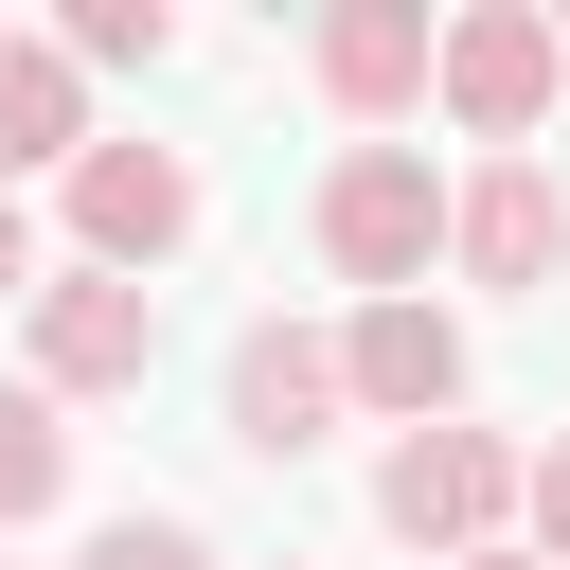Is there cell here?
Wrapping results in <instances>:
<instances>
[{
  "label": "cell",
  "instance_id": "7a4b0ae2",
  "mask_svg": "<svg viewBox=\"0 0 570 570\" xmlns=\"http://www.w3.org/2000/svg\"><path fill=\"white\" fill-rule=\"evenodd\" d=\"M428 89H445V125H481L499 160L552 125V89H570V53H552V18L534 0H463V18H428Z\"/></svg>",
  "mask_w": 570,
  "mask_h": 570
},
{
  "label": "cell",
  "instance_id": "52a82bcc",
  "mask_svg": "<svg viewBox=\"0 0 570 570\" xmlns=\"http://www.w3.org/2000/svg\"><path fill=\"white\" fill-rule=\"evenodd\" d=\"M445 249H463V285H552V267H570V196H552V160H481V178H445Z\"/></svg>",
  "mask_w": 570,
  "mask_h": 570
},
{
  "label": "cell",
  "instance_id": "8fae6325",
  "mask_svg": "<svg viewBox=\"0 0 570 570\" xmlns=\"http://www.w3.org/2000/svg\"><path fill=\"white\" fill-rule=\"evenodd\" d=\"M53 481H71V428H53V392H0V534H18V517H53Z\"/></svg>",
  "mask_w": 570,
  "mask_h": 570
},
{
  "label": "cell",
  "instance_id": "ba28073f",
  "mask_svg": "<svg viewBox=\"0 0 570 570\" xmlns=\"http://www.w3.org/2000/svg\"><path fill=\"white\" fill-rule=\"evenodd\" d=\"M321 428H338V338L249 321V338H232V445H249V463H303Z\"/></svg>",
  "mask_w": 570,
  "mask_h": 570
},
{
  "label": "cell",
  "instance_id": "5b68a950",
  "mask_svg": "<svg viewBox=\"0 0 570 570\" xmlns=\"http://www.w3.org/2000/svg\"><path fill=\"white\" fill-rule=\"evenodd\" d=\"M178 232H196V160H178V142H89V160H71V249H89L107 285H142Z\"/></svg>",
  "mask_w": 570,
  "mask_h": 570
},
{
  "label": "cell",
  "instance_id": "6da1fadb",
  "mask_svg": "<svg viewBox=\"0 0 570 570\" xmlns=\"http://www.w3.org/2000/svg\"><path fill=\"white\" fill-rule=\"evenodd\" d=\"M321 267L338 285H374V303H410L428 285V249H445V178H428V142H338V178H321Z\"/></svg>",
  "mask_w": 570,
  "mask_h": 570
},
{
  "label": "cell",
  "instance_id": "e0dca14e",
  "mask_svg": "<svg viewBox=\"0 0 570 570\" xmlns=\"http://www.w3.org/2000/svg\"><path fill=\"white\" fill-rule=\"evenodd\" d=\"M552 53H570V18H552Z\"/></svg>",
  "mask_w": 570,
  "mask_h": 570
},
{
  "label": "cell",
  "instance_id": "30bf717a",
  "mask_svg": "<svg viewBox=\"0 0 570 570\" xmlns=\"http://www.w3.org/2000/svg\"><path fill=\"white\" fill-rule=\"evenodd\" d=\"M36 160H89V71H71L53 36H0V196H18Z\"/></svg>",
  "mask_w": 570,
  "mask_h": 570
},
{
  "label": "cell",
  "instance_id": "5bb4252c",
  "mask_svg": "<svg viewBox=\"0 0 570 570\" xmlns=\"http://www.w3.org/2000/svg\"><path fill=\"white\" fill-rule=\"evenodd\" d=\"M517 517H534V570H570V445L517 463Z\"/></svg>",
  "mask_w": 570,
  "mask_h": 570
},
{
  "label": "cell",
  "instance_id": "9a60e30c",
  "mask_svg": "<svg viewBox=\"0 0 570 570\" xmlns=\"http://www.w3.org/2000/svg\"><path fill=\"white\" fill-rule=\"evenodd\" d=\"M0 303H36V214L0 196Z\"/></svg>",
  "mask_w": 570,
  "mask_h": 570
},
{
  "label": "cell",
  "instance_id": "4fadbf2b",
  "mask_svg": "<svg viewBox=\"0 0 570 570\" xmlns=\"http://www.w3.org/2000/svg\"><path fill=\"white\" fill-rule=\"evenodd\" d=\"M71 570H214V552H196V517H107Z\"/></svg>",
  "mask_w": 570,
  "mask_h": 570
},
{
  "label": "cell",
  "instance_id": "2e32d148",
  "mask_svg": "<svg viewBox=\"0 0 570 570\" xmlns=\"http://www.w3.org/2000/svg\"><path fill=\"white\" fill-rule=\"evenodd\" d=\"M463 570H534V552H517V534H499V552H463Z\"/></svg>",
  "mask_w": 570,
  "mask_h": 570
},
{
  "label": "cell",
  "instance_id": "9c48e42d",
  "mask_svg": "<svg viewBox=\"0 0 570 570\" xmlns=\"http://www.w3.org/2000/svg\"><path fill=\"white\" fill-rule=\"evenodd\" d=\"M321 89H338L356 125H392V107L428 89V0H338V18H321Z\"/></svg>",
  "mask_w": 570,
  "mask_h": 570
},
{
  "label": "cell",
  "instance_id": "8992f818",
  "mask_svg": "<svg viewBox=\"0 0 570 570\" xmlns=\"http://www.w3.org/2000/svg\"><path fill=\"white\" fill-rule=\"evenodd\" d=\"M338 410H392V428H445L463 410V321L410 285V303H356L338 321Z\"/></svg>",
  "mask_w": 570,
  "mask_h": 570
},
{
  "label": "cell",
  "instance_id": "7c38bea8",
  "mask_svg": "<svg viewBox=\"0 0 570 570\" xmlns=\"http://www.w3.org/2000/svg\"><path fill=\"white\" fill-rule=\"evenodd\" d=\"M53 53H71V71H160V53H178V18H160V0H71V36H53Z\"/></svg>",
  "mask_w": 570,
  "mask_h": 570
},
{
  "label": "cell",
  "instance_id": "3957f363",
  "mask_svg": "<svg viewBox=\"0 0 570 570\" xmlns=\"http://www.w3.org/2000/svg\"><path fill=\"white\" fill-rule=\"evenodd\" d=\"M18 338H36V374L18 392H142L160 374V285H107V267H36V303H18Z\"/></svg>",
  "mask_w": 570,
  "mask_h": 570
},
{
  "label": "cell",
  "instance_id": "277c9868",
  "mask_svg": "<svg viewBox=\"0 0 570 570\" xmlns=\"http://www.w3.org/2000/svg\"><path fill=\"white\" fill-rule=\"evenodd\" d=\"M374 517H392L428 570H463V552H499V517H517V445H499V428H410V445L374 463Z\"/></svg>",
  "mask_w": 570,
  "mask_h": 570
}]
</instances>
